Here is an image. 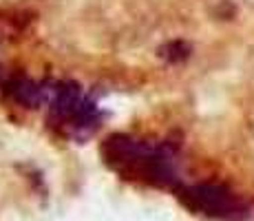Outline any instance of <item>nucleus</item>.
<instances>
[{
  "label": "nucleus",
  "mask_w": 254,
  "mask_h": 221,
  "mask_svg": "<svg viewBox=\"0 0 254 221\" xmlns=\"http://www.w3.org/2000/svg\"><path fill=\"white\" fill-rule=\"evenodd\" d=\"M102 155L111 168L133 179L148 181L162 188H173L179 184L175 157L162 146L146 144L126 135H113L104 142Z\"/></svg>",
  "instance_id": "obj_1"
},
{
  "label": "nucleus",
  "mask_w": 254,
  "mask_h": 221,
  "mask_svg": "<svg viewBox=\"0 0 254 221\" xmlns=\"http://www.w3.org/2000/svg\"><path fill=\"white\" fill-rule=\"evenodd\" d=\"M179 199L194 213L208 215L217 219H239L243 215V206L223 186L217 184H194L179 190Z\"/></svg>",
  "instance_id": "obj_2"
},
{
  "label": "nucleus",
  "mask_w": 254,
  "mask_h": 221,
  "mask_svg": "<svg viewBox=\"0 0 254 221\" xmlns=\"http://www.w3.org/2000/svg\"><path fill=\"white\" fill-rule=\"evenodd\" d=\"M51 113L53 122L64 126L66 133H86L95 126L97 117L95 106L69 86L51 88Z\"/></svg>",
  "instance_id": "obj_3"
},
{
  "label": "nucleus",
  "mask_w": 254,
  "mask_h": 221,
  "mask_svg": "<svg viewBox=\"0 0 254 221\" xmlns=\"http://www.w3.org/2000/svg\"><path fill=\"white\" fill-rule=\"evenodd\" d=\"M9 95L16 102H20L24 106H38L42 100H45V88H40V84L27 80V77H18V80H11L7 86Z\"/></svg>",
  "instance_id": "obj_4"
}]
</instances>
